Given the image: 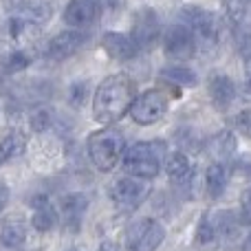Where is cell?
I'll list each match as a JSON object with an SVG mask.
<instances>
[{"label": "cell", "instance_id": "e575fe53", "mask_svg": "<svg viewBox=\"0 0 251 251\" xmlns=\"http://www.w3.org/2000/svg\"><path fill=\"white\" fill-rule=\"evenodd\" d=\"M245 71H247V75L251 77V55H249V57H245Z\"/></svg>", "mask_w": 251, "mask_h": 251}, {"label": "cell", "instance_id": "d6a6232c", "mask_svg": "<svg viewBox=\"0 0 251 251\" xmlns=\"http://www.w3.org/2000/svg\"><path fill=\"white\" fill-rule=\"evenodd\" d=\"M97 251H119V247L115 243H110V240H104V243L100 245V249Z\"/></svg>", "mask_w": 251, "mask_h": 251}, {"label": "cell", "instance_id": "4dcf8cb0", "mask_svg": "<svg viewBox=\"0 0 251 251\" xmlns=\"http://www.w3.org/2000/svg\"><path fill=\"white\" fill-rule=\"evenodd\" d=\"M236 128L238 132H243L245 137H251V110H243L236 117Z\"/></svg>", "mask_w": 251, "mask_h": 251}, {"label": "cell", "instance_id": "ba28073f", "mask_svg": "<svg viewBox=\"0 0 251 251\" xmlns=\"http://www.w3.org/2000/svg\"><path fill=\"white\" fill-rule=\"evenodd\" d=\"M86 42H88L86 31H82V29L62 31V33H57L55 38L49 40L47 49H44V55H47L49 60H55V62L66 60V57L75 55Z\"/></svg>", "mask_w": 251, "mask_h": 251}, {"label": "cell", "instance_id": "e0dca14e", "mask_svg": "<svg viewBox=\"0 0 251 251\" xmlns=\"http://www.w3.org/2000/svg\"><path fill=\"white\" fill-rule=\"evenodd\" d=\"M53 16V7L47 0H18L16 4V18L31 22V25L40 26L49 22Z\"/></svg>", "mask_w": 251, "mask_h": 251}, {"label": "cell", "instance_id": "2e32d148", "mask_svg": "<svg viewBox=\"0 0 251 251\" xmlns=\"http://www.w3.org/2000/svg\"><path fill=\"white\" fill-rule=\"evenodd\" d=\"M101 47H104V51L108 53L113 60H122V62L132 60L139 51L134 40L126 33H106L104 40H101Z\"/></svg>", "mask_w": 251, "mask_h": 251}, {"label": "cell", "instance_id": "4fadbf2b", "mask_svg": "<svg viewBox=\"0 0 251 251\" xmlns=\"http://www.w3.org/2000/svg\"><path fill=\"white\" fill-rule=\"evenodd\" d=\"M60 223V214L51 205V201L47 196H33L31 201V225L38 231H51Z\"/></svg>", "mask_w": 251, "mask_h": 251}, {"label": "cell", "instance_id": "8d00e7d4", "mask_svg": "<svg viewBox=\"0 0 251 251\" xmlns=\"http://www.w3.org/2000/svg\"><path fill=\"white\" fill-rule=\"evenodd\" d=\"M69 251H79V249H69Z\"/></svg>", "mask_w": 251, "mask_h": 251}, {"label": "cell", "instance_id": "6da1fadb", "mask_svg": "<svg viewBox=\"0 0 251 251\" xmlns=\"http://www.w3.org/2000/svg\"><path fill=\"white\" fill-rule=\"evenodd\" d=\"M137 100V86L126 73L108 75L93 95V117L100 124H115Z\"/></svg>", "mask_w": 251, "mask_h": 251}, {"label": "cell", "instance_id": "ac0fdd59", "mask_svg": "<svg viewBox=\"0 0 251 251\" xmlns=\"http://www.w3.org/2000/svg\"><path fill=\"white\" fill-rule=\"evenodd\" d=\"M165 172H168L170 181H172L174 185H187V183L192 181V174H194L190 156L181 150L170 152V154L165 156Z\"/></svg>", "mask_w": 251, "mask_h": 251}, {"label": "cell", "instance_id": "5bb4252c", "mask_svg": "<svg viewBox=\"0 0 251 251\" xmlns=\"http://www.w3.org/2000/svg\"><path fill=\"white\" fill-rule=\"evenodd\" d=\"M207 218H209V223H212V229H214L216 240L231 243V240H236L240 236V223H238V218H236L234 212H227V209L214 212V214L207 212Z\"/></svg>", "mask_w": 251, "mask_h": 251}, {"label": "cell", "instance_id": "d6986e66", "mask_svg": "<svg viewBox=\"0 0 251 251\" xmlns=\"http://www.w3.org/2000/svg\"><path fill=\"white\" fill-rule=\"evenodd\" d=\"M238 148L236 134L229 130H221L212 139H207V154L214 159V163H225L227 159H231Z\"/></svg>", "mask_w": 251, "mask_h": 251}, {"label": "cell", "instance_id": "cb8c5ba5", "mask_svg": "<svg viewBox=\"0 0 251 251\" xmlns=\"http://www.w3.org/2000/svg\"><path fill=\"white\" fill-rule=\"evenodd\" d=\"M194 240H196L199 247H209V245L216 243V236H214V229H212V223H209V218H207V212L201 216L199 225H196Z\"/></svg>", "mask_w": 251, "mask_h": 251}, {"label": "cell", "instance_id": "8992f818", "mask_svg": "<svg viewBox=\"0 0 251 251\" xmlns=\"http://www.w3.org/2000/svg\"><path fill=\"white\" fill-rule=\"evenodd\" d=\"M165 113H168V95L159 88H150V91L141 93L130 106V117L139 126L156 124Z\"/></svg>", "mask_w": 251, "mask_h": 251}, {"label": "cell", "instance_id": "30bf717a", "mask_svg": "<svg viewBox=\"0 0 251 251\" xmlns=\"http://www.w3.org/2000/svg\"><path fill=\"white\" fill-rule=\"evenodd\" d=\"M108 194L119 207H137V205L148 196V185L141 181V178L122 176V178H115V181L110 183Z\"/></svg>", "mask_w": 251, "mask_h": 251}, {"label": "cell", "instance_id": "484cf974", "mask_svg": "<svg viewBox=\"0 0 251 251\" xmlns=\"http://www.w3.org/2000/svg\"><path fill=\"white\" fill-rule=\"evenodd\" d=\"M53 124V113L49 108H38L33 115H31V128L35 130V132H44V130H49Z\"/></svg>", "mask_w": 251, "mask_h": 251}, {"label": "cell", "instance_id": "836d02e7", "mask_svg": "<svg viewBox=\"0 0 251 251\" xmlns=\"http://www.w3.org/2000/svg\"><path fill=\"white\" fill-rule=\"evenodd\" d=\"M243 97H245L247 101H251V79H249L247 84H245V88H243Z\"/></svg>", "mask_w": 251, "mask_h": 251}, {"label": "cell", "instance_id": "f1b7e54d", "mask_svg": "<svg viewBox=\"0 0 251 251\" xmlns=\"http://www.w3.org/2000/svg\"><path fill=\"white\" fill-rule=\"evenodd\" d=\"M86 82H77L71 86V104L73 106H82L86 100Z\"/></svg>", "mask_w": 251, "mask_h": 251}, {"label": "cell", "instance_id": "9a60e30c", "mask_svg": "<svg viewBox=\"0 0 251 251\" xmlns=\"http://www.w3.org/2000/svg\"><path fill=\"white\" fill-rule=\"evenodd\" d=\"M209 97H212L214 106L221 110L229 108L231 101L236 100V84L231 82V77H227V75H221V73H214L212 77H209Z\"/></svg>", "mask_w": 251, "mask_h": 251}, {"label": "cell", "instance_id": "d4e9b609", "mask_svg": "<svg viewBox=\"0 0 251 251\" xmlns=\"http://www.w3.org/2000/svg\"><path fill=\"white\" fill-rule=\"evenodd\" d=\"M225 9L231 25L240 26L245 22V16H247V0H225Z\"/></svg>", "mask_w": 251, "mask_h": 251}, {"label": "cell", "instance_id": "7c38bea8", "mask_svg": "<svg viewBox=\"0 0 251 251\" xmlns=\"http://www.w3.org/2000/svg\"><path fill=\"white\" fill-rule=\"evenodd\" d=\"M88 209V199L82 192H73V194L62 196L60 201V218H62V227L71 234H77L82 229V221L84 214Z\"/></svg>", "mask_w": 251, "mask_h": 251}, {"label": "cell", "instance_id": "9c48e42d", "mask_svg": "<svg viewBox=\"0 0 251 251\" xmlns=\"http://www.w3.org/2000/svg\"><path fill=\"white\" fill-rule=\"evenodd\" d=\"M163 51L172 60H190L196 53V40L185 25H172L163 35Z\"/></svg>", "mask_w": 251, "mask_h": 251}, {"label": "cell", "instance_id": "3957f363", "mask_svg": "<svg viewBox=\"0 0 251 251\" xmlns=\"http://www.w3.org/2000/svg\"><path fill=\"white\" fill-rule=\"evenodd\" d=\"M178 18H181V25H185L192 31L194 40H199V42L214 47L221 40V20H218L216 13L207 11L203 7L190 4V7L181 9Z\"/></svg>", "mask_w": 251, "mask_h": 251}, {"label": "cell", "instance_id": "8fae6325", "mask_svg": "<svg viewBox=\"0 0 251 251\" xmlns=\"http://www.w3.org/2000/svg\"><path fill=\"white\" fill-rule=\"evenodd\" d=\"M101 18V0H71L64 9V22L73 29H86Z\"/></svg>", "mask_w": 251, "mask_h": 251}, {"label": "cell", "instance_id": "603a6c76", "mask_svg": "<svg viewBox=\"0 0 251 251\" xmlns=\"http://www.w3.org/2000/svg\"><path fill=\"white\" fill-rule=\"evenodd\" d=\"M159 77L163 79V82H170V84H178V86H196V82H199V77H196V73L192 69H187V66H165V69H161Z\"/></svg>", "mask_w": 251, "mask_h": 251}, {"label": "cell", "instance_id": "7402d4cb", "mask_svg": "<svg viewBox=\"0 0 251 251\" xmlns=\"http://www.w3.org/2000/svg\"><path fill=\"white\" fill-rule=\"evenodd\" d=\"M227 183H229V170L225 163H212L205 170V185H207V192L214 199H218L225 192Z\"/></svg>", "mask_w": 251, "mask_h": 251}, {"label": "cell", "instance_id": "5b68a950", "mask_svg": "<svg viewBox=\"0 0 251 251\" xmlns=\"http://www.w3.org/2000/svg\"><path fill=\"white\" fill-rule=\"evenodd\" d=\"M165 238V229L154 218H139L126 231L130 251H156Z\"/></svg>", "mask_w": 251, "mask_h": 251}, {"label": "cell", "instance_id": "44dd1931", "mask_svg": "<svg viewBox=\"0 0 251 251\" xmlns=\"http://www.w3.org/2000/svg\"><path fill=\"white\" fill-rule=\"evenodd\" d=\"M26 150V137L22 130L13 128L0 137V161H11Z\"/></svg>", "mask_w": 251, "mask_h": 251}, {"label": "cell", "instance_id": "4316f807", "mask_svg": "<svg viewBox=\"0 0 251 251\" xmlns=\"http://www.w3.org/2000/svg\"><path fill=\"white\" fill-rule=\"evenodd\" d=\"M31 64V55L29 53H25V51H16V53H11L9 55V60H7V73H16V71H22V69H26V66Z\"/></svg>", "mask_w": 251, "mask_h": 251}, {"label": "cell", "instance_id": "277c9868", "mask_svg": "<svg viewBox=\"0 0 251 251\" xmlns=\"http://www.w3.org/2000/svg\"><path fill=\"white\" fill-rule=\"evenodd\" d=\"M124 170L128 172V176L134 178H154L161 172V159L159 152L154 150L152 143H132L130 148L124 150L122 156Z\"/></svg>", "mask_w": 251, "mask_h": 251}, {"label": "cell", "instance_id": "ffe728a7", "mask_svg": "<svg viewBox=\"0 0 251 251\" xmlns=\"http://www.w3.org/2000/svg\"><path fill=\"white\" fill-rule=\"evenodd\" d=\"M26 240V225L22 218L11 216L0 221V245L7 249H18L22 247Z\"/></svg>", "mask_w": 251, "mask_h": 251}, {"label": "cell", "instance_id": "52a82bcc", "mask_svg": "<svg viewBox=\"0 0 251 251\" xmlns=\"http://www.w3.org/2000/svg\"><path fill=\"white\" fill-rule=\"evenodd\" d=\"M161 33V20L156 16L154 9L150 7H141L139 11H134L132 16V35L139 49H152Z\"/></svg>", "mask_w": 251, "mask_h": 251}, {"label": "cell", "instance_id": "f546056e", "mask_svg": "<svg viewBox=\"0 0 251 251\" xmlns=\"http://www.w3.org/2000/svg\"><path fill=\"white\" fill-rule=\"evenodd\" d=\"M238 51L243 57L251 55V29H240L238 33Z\"/></svg>", "mask_w": 251, "mask_h": 251}, {"label": "cell", "instance_id": "d590c367", "mask_svg": "<svg viewBox=\"0 0 251 251\" xmlns=\"http://www.w3.org/2000/svg\"><path fill=\"white\" fill-rule=\"evenodd\" d=\"M249 247H251V236H249Z\"/></svg>", "mask_w": 251, "mask_h": 251}, {"label": "cell", "instance_id": "7a4b0ae2", "mask_svg": "<svg viewBox=\"0 0 251 251\" xmlns=\"http://www.w3.org/2000/svg\"><path fill=\"white\" fill-rule=\"evenodd\" d=\"M126 150V141L122 137V132L113 128H104L97 130L88 137L86 141V152L91 163L95 165L100 172H110L115 170V165L122 161Z\"/></svg>", "mask_w": 251, "mask_h": 251}, {"label": "cell", "instance_id": "1f68e13d", "mask_svg": "<svg viewBox=\"0 0 251 251\" xmlns=\"http://www.w3.org/2000/svg\"><path fill=\"white\" fill-rule=\"evenodd\" d=\"M9 187L4 185V183H0V214L7 209V205H9Z\"/></svg>", "mask_w": 251, "mask_h": 251}, {"label": "cell", "instance_id": "83f0119b", "mask_svg": "<svg viewBox=\"0 0 251 251\" xmlns=\"http://www.w3.org/2000/svg\"><path fill=\"white\" fill-rule=\"evenodd\" d=\"M240 218L245 225H251V187H247L240 196Z\"/></svg>", "mask_w": 251, "mask_h": 251}]
</instances>
